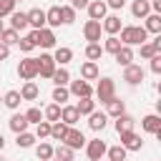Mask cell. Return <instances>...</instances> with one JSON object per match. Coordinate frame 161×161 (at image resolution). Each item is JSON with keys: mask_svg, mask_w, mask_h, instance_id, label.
Here are the masks:
<instances>
[{"mask_svg": "<svg viewBox=\"0 0 161 161\" xmlns=\"http://www.w3.org/2000/svg\"><path fill=\"white\" fill-rule=\"evenodd\" d=\"M13 3H23V0H13Z\"/></svg>", "mask_w": 161, "mask_h": 161, "instance_id": "cell-53", "label": "cell"}, {"mask_svg": "<svg viewBox=\"0 0 161 161\" xmlns=\"http://www.w3.org/2000/svg\"><path fill=\"white\" fill-rule=\"evenodd\" d=\"M143 78H146V70H143L141 65L131 63V65H126V68H123V80H126L128 86H138Z\"/></svg>", "mask_w": 161, "mask_h": 161, "instance_id": "cell-8", "label": "cell"}, {"mask_svg": "<svg viewBox=\"0 0 161 161\" xmlns=\"http://www.w3.org/2000/svg\"><path fill=\"white\" fill-rule=\"evenodd\" d=\"M73 156H75V151L68 148L65 143H60L58 148H53V158L55 161H73Z\"/></svg>", "mask_w": 161, "mask_h": 161, "instance_id": "cell-32", "label": "cell"}, {"mask_svg": "<svg viewBox=\"0 0 161 161\" xmlns=\"http://www.w3.org/2000/svg\"><path fill=\"white\" fill-rule=\"evenodd\" d=\"M0 103H3V96H0Z\"/></svg>", "mask_w": 161, "mask_h": 161, "instance_id": "cell-54", "label": "cell"}, {"mask_svg": "<svg viewBox=\"0 0 161 161\" xmlns=\"http://www.w3.org/2000/svg\"><path fill=\"white\" fill-rule=\"evenodd\" d=\"M50 80H53L55 86H68V83H70V73H68V68H55V73L50 75Z\"/></svg>", "mask_w": 161, "mask_h": 161, "instance_id": "cell-37", "label": "cell"}, {"mask_svg": "<svg viewBox=\"0 0 161 161\" xmlns=\"http://www.w3.org/2000/svg\"><path fill=\"white\" fill-rule=\"evenodd\" d=\"M106 141H101V138H93V141H86V156L91 158V161H103V156H106Z\"/></svg>", "mask_w": 161, "mask_h": 161, "instance_id": "cell-5", "label": "cell"}, {"mask_svg": "<svg viewBox=\"0 0 161 161\" xmlns=\"http://www.w3.org/2000/svg\"><path fill=\"white\" fill-rule=\"evenodd\" d=\"M103 53H111V55H116L118 50H121V40H118V35H108L106 40H103Z\"/></svg>", "mask_w": 161, "mask_h": 161, "instance_id": "cell-34", "label": "cell"}, {"mask_svg": "<svg viewBox=\"0 0 161 161\" xmlns=\"http://www.w3.org/2000/svg\"><path fill=\"white\" fill-rule=\"evenodd\" d=\"M10 28L18 30V33L25 30V28H28V15L20 13V10H13V13H10Z\"/></svg>", "mask_w": 161, "mask_h": 161, "instance_id": "cell-24", "label": "cell"}, {"mask_svg": "<svg viewBox=\"0 0 161 161\" xmlns=\"http://www.w3.org/2000/svg\"><path fill=\"white\" fill-rule=\"evenodd\" d=\"M35 156H38L40 161H50V158H53V146H50L48 141H40V143L35 146Z\"/></svg>", "mask_w": 161, "mask_h": 161, "instance_id": "cell-36", "label": "cell"}, {"mask_svg": "<svg viewBox=\"0 0 161 161\" xmlns=\"http://www.w3.org/2000/svg\"><path fill=\"white\" fill-rule=\"evenodd\" d=\"M88 3L91 0H70V8L73 10H83V8H88Z\"/></svg>", "mask_w": 161, "mask_h": 161, "instance_id": "cell-49", "label": "cell"}, {"mask_svg": "<svg viewBox=\"0 0 161 161\" xmlns=\"http://www.w3.org/2000/svg\"><path fill=\"white\" fill-rule=\"evenodd\" d=\"M113 58H116V63H118V65H123V68H126V65H131V63H133V50H131L128 45H121V50H118Z\"/></svg>", "mask_w": 161, "mask_h": 161, "instance_id": "cell-28", "label": "cell"}, {"mask_svg": "<svg viewBox=\"0 0 161 161\" xmlns=\"http://www.w3.org/2000/svg\"><path fill=\"white\" fill-rule=\"evenodd\" d=\"M101 55H103V48H101V43H88L86 45V58L88 60H101Z\"/></svg>", "mask_w": 161, "mask_h": 161, "instance_id": "cell-42", "label": "cell"}, {"mask_svg": "<svg viewBox=\"0 0 161 161\" xmlns=\"http://www.w3.org/2000/svg\"><path fill=\"white\" fill-rule=\"evenodd\" d=\"M106 3V8H111V10H121L123 5H126V0H103Z\"/></svg>", "mask_w": 161, "mask_h": 161, "instance_id": "cell-48", "label": "cell"}, {"mask_svg": "<svg viewBox=\"0 0 161 161\" xmlns=\"http://www.w3.org/2000/svg\"><path fill=\"white\" fill-rule=\"evenodd\" d=\"M18 40H20V33L13 30V28H5V30L0 33V43H5L8 48H10V45H18Z\"/></svg>", "mask_w": 161, "mask_h": 161, "instance_id": "cell-33", "label": "cell"}, {"mask_svg": "<svg viewBox=\"0 0 161 161\" xmlns=\"http://www.w3.org/2000/svg\"><path fill=\"white\" fill-rule=\"evenodd\" d=\"M3 146H5V138H3V133H0V151H3Z\"/></svg>", "mask_w": 161, "mask_h": 161, "instance_id": "cell-51", "label": "cell"}, {"mask_svg": "<svg viewBox=\"0 0 161 161\" xmlns=\"http://www.w3.org/2000/svg\"><path fill=\"white\" fill-rule=\"evenodd\" d=\"M50 98H53V103H58V106H65V101L70 98V93H68V86H55Z\"/></svg>", "mask_w": 161, "mask_h": 161, "instance_id": "cell-35", "label": "cell"}, {"mask_svg": "<svg viewBox=\"0 0 161 161\" xmlns=\"http://www.w3.org/2000/svg\"><path fill=\"white\" fill-rule=\"evenodd\" d=\"M8 55H10V48H8L5 43H0V60H5Z\"/></svg>", "mask_w": 161, "mask_h": 161, "instance_id": "cell-50", "label": "cell"}, {"mask_svg": "<svg viewBox=\"0 0 161 161\" xmlns=\"http://www.w3.org/2000/svg\"><path fill=\"white\" fill-rule=\"evenodd\" d=\"M131 15H133V18H146V15H151V3H148V0H133V3H131Z\"/></svg>", "mask_w": 161, "mask_h": 161, "instance_id": "cell-23", "label": "cell"}, {"mask_svg": "<svg viewBox=\"0 0 161 161\" xmlns=\"http://www.w3.org/2000/svg\"><path fill=\"white\" fill-rule=\"evenodd\" d=\"M18 45H20V50H23V53H30V50H35V38H33V30H30L25 38H20V40H18Z\"/></svg>", "mask_w": 161, "mask_h": 161, "instance_id": "cell-43", "label": "cell"}, {"mask_svg": "<svg viewBox=\"0 0 161 161\" xmlns=\"http://www.w3.org/2000/svg\"><path fill=\"white\" fill-rule=\"evenodd\" d=\"M3 30H5V25H3V18H0V33H3Z\"/></svg>", "mask_w": 161, "mask_h": 161, "instance_id": "cell-52", "label": "cell"}, {"mask_svg": "<svg viewBox=\"0 0 161 161\" xmlns=\"http://www.w3.org/2000/svg\"><path fill=\"white\" fill-rule=\"evenodd\" d=\"M55 60H53V55L50 53H40V58H38V75L40 78H50L53 73H55Z\"/></svg>", "mask_w": 161, "mask_h": 161, "instance_id": "cell-7", "label": "cell"}, {"mask_svg": "<svg viewBox=\"0 0 161 161\" xmlns=\"http://www.w3.org/2000/svg\"><path fill=\"white\" fill-rule=\"evenodd\" d=\"M60 121L65 123V126H75L78 121H80V116H78V111H75V106H60Z\"/></svg>", "mask_w": 161, "mask_h": 161, "instance_id": "cell-16", "label": "cell"}, {"mask_svg": "<svg viewBox=\"0 0 161 161\" xmlns=\"http://www.w3.org/2000/svg\"><path fill=\"white\" fill-rule=\"evenodd\" d=\"M25 15H28V25H30L33 30H40V28H45V10H40V8H33V10H28Z\"/></svg>", "mask_w": 161, "mask_h": 161, "instance_id": "cell-14", "label": "cell"}, {"mask_svg": "<svg viewBox=\"0 0 161 161\" xmlns=\"http://www.w3.org/2000/svg\"><path fill=\"white\" fill-rule=\"evenodd\" d=\"M121 136V146L126 148V151H141L143 148V141H141V136L136 133V131H123V133H118Z\"/></svg>", "mask_w": 161, "mask_h": 161, "instance_id": "cell-9", "label": "cell"}, {"mask_svg": "<svg viewBox=\"0 0 161 161\" xmlns=\"http://www.w3.org/2000/svg\"><path fill=\"white\" fill-rule=\"evenodd\" d=\"M8 126H10V131L13 133H23V131H28V121H25V116L23 113H13L10 116V121H8Z\"/></svg>", "mask_w": 161, "mask_h": 161, "instance_id": "cell-22", "label": "cell"}, {"mask_svg": "<svg viewBox=\"0 0 161 161\" xmlns=\"http://www.w3.org/2000/svg\"><path fill=\"white\" fill-rule=\"evenodd\" d=\"M18 93H20V98H23V101H35V98L40 96V88H38L33 80H25V83H23V88H20Z\"/></svg>", "mask_w": 161, "mask_h": 161, "instance_id": "cell-20", "label": "cell"}, {"mask_svg": "<svg viewBox=\"0 0 161 161\" xmlns=\"http://www.w3.org/2000/svg\"><path fill=\"white\" fill-rule=\"evenodd\" d=\"M68 128H70V126H65L63 121H55V123H50V136H48V138H53V141H63L65 133H68Z\"/></svg>", "mask_w": 161, "mask_h": 161, "instance_id": "cell-30", "label": "cell"}, {"mask_svg": "<svg viewBox=\"0 0 161 161\" xmlns=\"http://www.w3.org/2000/svg\"><path fill=\"white\" fill-rule=\"evenodd\" d=\"M75 23V10L70 5H60V25H73Z\"/></svg>", "mask_w": 161, "mask_h": 161, "instance_id": "cell-41", "label": "cell"}, {"mask_svg": "<svg viewBox=\"0 0 161 161\" xmlns=\"http://www.w3.org/2000/svg\"><path fill=\"white\" fill-rule=\"evenodd\" d=\"M33 136H35V138H40V141H43V138H48V136H50V123H48V121H40V123L35 126V133H33Z\"/></svg>", "mask_w": 161, "mask_h": 161, "instance_id": "cell-45", "label": "cell"}, {"mask_svg": "<svg viewBox=\"0 0 161 161\" xmlns=\"http://www.w3.org/2000/svg\"><path fill=\"white\" fill-rule=\"evenodd\" d=\"M60 25V5H53L50 10H45V28H58Z\"/></svg>", "mask_w": 161, "mask_h": 161, "instance_id": "cell-26", "label": "cell"}, {"mask_svg": "<svg viewBox=\"0 0 161 161\" xmlns=\"http://www.w3.org/2000/svg\"><path fill=\"white\" fill-rule=\"evenodd\" d=\"M141 128L146 133H153V136H161V116L158 113H148L141 118Z\"/></svg>", "mask_w": 161, "mask_h": 161, "instance_id": "cell-10", "label": "cell"}, {"mask_svg": "<svg viewBox=\"0 0 161 161\" xmlns=\"http://www.w3.org/2000/svg\"><path fill=\"white\" fill-rule=\"evenodd\" d=\"M98 75H101V70H98V63H93V60H86V63L80 65V78H83V80H98Z\"/></svg>", "mask_w": 161, "mask_h": 161, "instance_id": "cell-18", "label": "cell"}, {"mask_svg": "<svg viewBox=\"0 0 161 161\" xmlns=\"http://www.w3.org/2000/svg\"><path fill=\"white\" fill-rule=\"evenodd\" d=\"M13 10H15V3H13V0H0V18L10 15Z\"/></svg>", "mask_w": 161, "mask_h": 161, "instance_id": "cell-46", "label": "cell"}, {"mask_svg": "<svg viewBox=\"0 0 161 161\" xmlns=\"http://www.w3.org/2000/svg\"><path fill=\"white\" fill-rule=\"evenodd\" d=\"M118 33H121V38H118L121 45H128V48L131 45H141V43L148 40V33L143 30V25H123Z\"/></svg>", "mask_w": 161, "mask_h": 161, "instance_id": "cell-1", "label": "cell"}, {"mask_svg": "<svg viewBox=\"0 0 161 161\" xmlns=\"http://www.w3.org/2000/svg\"><path fill=\"white\" fill-rule=\"evenodd\" d=\"M23 116H25V121H28V123H35V126L43 121V111H40V108H35V106H33V108H28Z\"/></svg>", "mask_w": 161, "mask_h": 161, "instance_id": "cell-44", "label": "cell"}, {"mask_svg": "<svg viewBox=\"0 0 161 161\" xmlns=\"http://www.w3.org/2000/svg\"><path fill=\"white\" fill-rule=\"evenodd\" d=\"M148 60H151V70L158 75V73H161V53H156V55H153V58H148Z\"/></svg>", "mask_w": 161, "mask_h": 161, "instance_id": "cell-47", "label": "cell"}, {"mask_svg": "<svg viewBox=\"0 0 161 161\" xmlns=\"http://www.w3.org/2000/svg\"><path fill=\"white\" fill-rule=\"evenodd\" d=\"M75 111H78V116H91L96 111V101L93 98H80L75 103Z\"/></svg>", "mask_w": 161, "mask_h": 161, "instance_id": "cell-31", "label": "cell"}, {"mask_svg": "<svg viewBox=\"0 0 161 161\" xmlns=\"http://www.w3.org/2000/svg\"><path fill=\"white\" fill-rule=\"evenodd\" d=\"M126 148L118 143V146H111V148H106V156H108V161H126Z\"/></svg>", "mask_w": 161, "mask_h": 161, "instance_id": "cell-40", "label": "cell"}, {"mask_svg": "<svg viewBox=\"0 0 161 161\" xmlns=\"http://www.w3.org/2000/svg\"><path fill=\"white\" fill-rule=\"evenodd\" d=\"M33 38H35V48H55V33L50 28H40V30H33Z\"/></svg>", "mask_w": 161, "mask_h": 161, "instance_id": "cell-3", "label": "cell"}, {"mask_svg": "<svg viewBox=\"0 0 161 161\" xmlns=\"http://www.w3.org/2000/svg\"><path fill=\"white\" fill-rule=\"evenodd\" d=\"M68 93L75 96V98H93V86L88 80H83V78H78V80L68 83Z\"/></svg>", "mask_w": 161, "mask_h": 161, "instance_id": "cell-4", "label": "cell"}, {"mask_svg": "<svg viewBox=\"0 0 161 161\" xmlns=\"http://www.w3.org/2000/svg\"><path fill=\"white\" fill-rule=\"evenodd\" d=\"M0 161H5V158H3V156H0Z\"/></svg>", "mask_w": 161, "mask_h": 161, "instance_id": "cell-55", "label": "cell"}, {"mask_svg": "<svg viewBox=\"0 0 161 161\" xmlns=\"http://www.w3.org/2000/svg\"><path fill=\"white\" fill-rule=\"evenodd\" d=\"M83 38H86L88 43H98V40H101V23H98V20H86V25H83Z\"/></svg>", "mask_w": 161, "mask_h": 161, "instance_id": "cell-13", "label": "cell"}, {"mask_svg": "<svg viewBox=\"0 0 161 161\" xmlns=\"http://www.w3.org/2000/svg\"><path fill=\"white\" fill-rule=\"evenodd\" d=\"M86 10H88V18H91V20H98V23L108 15V8H106V3H103V0H91Z\"/></svg>", "mask_w": 161, "mask_h": 161, "instance_id": "cell-12", "label": "cell"}, {"mask_svg": "<svg viewBox=\"0 0 161 161\" xmlns=\"http://www.w3.org/2000/svg\"><path fill=\"white\" fill-rule=\"evenodd\" d=\"M43 118H45L48 123H55V121H60V106H58V103H50V106H45V111H43Z\"/></svg>", "mask_w": 161, "mask_h": 161, "instance_id": "cell-38", "label": "cell"}, {"mask_svg": "<svg viewBox=\"0 0 161 161\" xmlns=\"http://www.w3.org/2000/svg\"><path fill=\"white\" fill-rule=\"evenodd\" d=\"M103 106H106V116H113V118H116V116L126 113V103H123L121 98H116V96H113L108 103H103Z\"/></svg>", "mask_w": 161, "mask_h": 161, "instance_id": "cell-21", "label": "cell"}, {"mask_svg": "<svg viewBox=\"0 0 161 161\" xmlns=\"http://www.w3.org/2000/svg\"><path fill=\"white\" fill-rule=\"evenodd\" d=\"M121 28H123V25H121V18H118V15H106L103 23H101V30L108 33V35H116Z\"/></svg>", "mask_w": 161, "mask_h": 161, "instance_id": "cell-15", "label": "cell"}, {"mask_svg": "<svg viewBox=\"0 0 161 161\" xmlns=\"http://www.w3.org/2000/svg\"><path fill=\"white\" fill-rule=\"evenodd\" d=\"M93 93H96V98H98L101 103H108V101L116 96V83H113V78H101Z\"/></svg>", "mask_w": 161, "mask_h": 161, "instance_id": "cell-2", "label": "cell"}, {"mask_svg": "<svg viewBox=\"0 0 161 161\" xmlns=\"http://www.w3.org/2000/svg\"><path fill=\"white\" fill-rule=\"evenodd\" d=\"M53 60H55V65L65 68V65L73 60V50H70V48H65V45H60V48H55V53H53Z\"/></svg>", "mask_w": 161, "mask_h": 161, "instance_id": "cell-17", "label": "cell"}, {"mask_svg": "<svg viewBox=\"0 0 161 161\" xmlns=\"http://www.w3.org/2000/svg\"><path fill=\"white\" fill-rule=\"evenodd\" d=\"M18 75L23 80H33L38 75V58H23L18 65Z\"/></svg>", "mask_w": 161, "mask_h": 161, "instance_id": "cell-6", "label": "cell"}, {"mask_svg": "<svg viewBox=\"0 0 161 161\" xmlns=\"http://www.w3.org/2000/svg\"><path fill=\"white\" fill-rule=\"evenodd\" d=\"M35 141H38V138H35L33 133H28V131H23V133H15V143H18V148H30Z\"/></svg>", "mask_w": 161, "mask_h": 161, "instance_id": "cell-39", "label": "cell"}, {"mask_svg": "<svg viewBox=\"0 0 161 161\" xmlns=\"http://www.w3.org/2000/svg\"><path fill=\"white\" fill-rule=\"evenodd\" d=\"M143 20H146V25H143L146 33H156V35H161V15L151 13V15H146Z\"/></svg>", "mask_w": 161, "mask_h": 161, "instance_id": "cell-27", "label": "cell"}, {"mask_svg": "<svg viewBox=\"0 0 161 161\" xmlns=\"http://www.w3.org/2000/svg\"><path fill=\"white\" fill-rule=\"evenodd\" d=\"M106 123H108V116H106L103 111H93V113L88 116V126H91V131H103Z\"/></svg>", "mask_w": 161, "mask_h": 161, "instance_id": "cell-19", "label": "cell"}, {"mask_svg": "<svg viewBox=\"0 0 161 161\" xmlns=\"http://www.w3.org/2000/svg\"><path fill=\"white\" fill-rule=\"evenodd\" d=\"M20 103H23V98H20V93H18V91H8V93L3 96V106H8L10 111H18V108H20Z\"/></svg>", "mask_w": 161, "mask_h": 161, "instance_id": "cell-29", "label": "cell"}, {"mask_svg": "<svg viewBox=\"0 0 161 161\" xmlns=\"http://www.w3.org/2000/svg\"><path fill=\"white\" fill-rule=\"evenodd\" d=\"M133 126H136V118H133V116H128V113L116 116V131H118V133H123V131H133Z\"/></svg>", "mask_w": 161, "mask_h": 161, "instance_id": "cell-25", "label": "cell"}, {"mask_svg": "<svg viewBox=\"0 0 161 161\" xmlns=\"http://www.w3.org/2000/svg\"><path fill=\"white\" fill-rule=\"evenodd\" d=\"M148 3H151V0H148Z\"/></svg>", "mask_w": 161, "mask_h": 161, "instance_id": "cell-57", "label": "cell"}, {"mask_svg": "<svg viewBox=\"0 0 161 161\" xmlns=\"http://www.w3.org/2000/svg\"><path fill=\"white\" fill-rule=\"evenodd\" d=\"M50 161H55V158H50Z\"/></svg>", "mask_w": 161, "mask_h": 161, "instance_id": "cell-56", "label": "cell"}, {"mask_svg": "<svg viewBox=\"0 0 161 161\" xmlns=\"http://www.w3.org/2000/svg\"><path fill=\"white\" fill-rule=\"evenodd\" d=\"M63 143H65L68 148L78 151V148H83V146H86V136H83V131H78V128H68V133H65Z\"/></svg>", "mask_w": 161, "mask_h": 161, "instance_id": "cell-11", "label": "cell"}]
</instances>
